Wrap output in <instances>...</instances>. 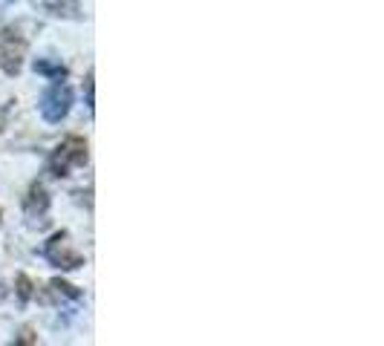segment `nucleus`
Returning a JSON list of instances; mask_svg holds the SVG:
<instances>
[{"label":"nucleus","mask_w":384,"mask_h":346,"mask_svg":"<svg viewBox=\"0 0 384 346\" xmlns=\"http://www.w3.org/2000/svg\"><path fill=\"white\" fill-rule=\"evenodd\" d=\"M87 162V142L81 136H70L55 147V153L49 159V168L55 171V176H67L73 168H81Z\"/></svg>","instance_id":"1"},{"label":"nucleus","mask_w":384,"mask_h":346,"mask_svg":"<svg viewBox=\"0 0 384 346\" xmlns=\"http://www.w3.org/2000/svg\"><path fill=\"white\" fill-rule=\"evenodd\" d=\"M40 116H44L49 124H58L61 119H67L73 107V87L64 84V81H55V84L40 95Z\"/></svg>","instance_id":"2"},{"label":"nucleus","mask_w":384,"mask_h":346,"mask_svg":"<svg viewBox=\"0 0 384 346\" xmlns=\"http://www.w3.org/2000/svg\"><path fill=\"white\" fill-rule=\"evenodd\" d=\"M23 38H18V32L12 29H0V69L6 75H18L21 64H23Z\"/></svg>","instance_id":"3"},{"label":"nucleus","mask_w":384,"mask_h":346,"mask_svg":"<svg viewBox=\"0 0 384 346\" xmlns=\"http://www.w3.org/2000/svg\"><path fill=\"white\" fill-rule=\"evenodd\" d=\"M44 254L47 260L52 262V266H58V269H67V271H73V269H81L84 266V257H81L75 248H70V243H67V234H55V237L47 243L44 248Z\"/></svg>","instance_id":"4"},{"label":"nucleus","mask_w":384,"mask_h":346,"mask_svg":"<svg viewBox=\"0 0 384 346\" xmlns=\"http://www.w3.org/2000/svg\"><path fill=\"white\" fill-rule=\"evenodd\" d=\"M47 211H49V197H47V190L40 188V185H32L29 197H26V217H29L32 223L44 225V223H47Z\"/></svg>","instance_id":"5"},{"label":"nucleus","mask_w":384,"mask_h":346,"mask_svg":"<svg viewBox=\"0 0 384 346\" xmlns=\"http://www.w3.org/2000/svg\"><path fill=\"white\" fill-rule=\"evenodd\" d=\"M35 69L38 73H44V75H52V78H61L67 69L64 66H58V64H47V61H35Z\"/></svg>","instance_id":"6"},{"label":"nucleus","mask_w":384,"mask_h":346,"mask_svg":"<svg viewBox=\"0 0 384 346\" xmlns=\"http://www.w3.org/2000/svg\"><path fill=\"white\" fill-rule=\"evenodd\" d=\"M49 286H52V292L67 295V297H73V300H78V297H81V292H75V288H73L70 283H64V280H52Z\"/></svg>","instance_id":"7"},{"label":"nucleus","mask_w":384,"mask_h":346,"mask_svg":"<svg viewBox=\"0 0 384 346\" xmlns=\"http://www.w3.org/2000/svg\"><path fill=\"white\" fill-rule=\"evenodd\" d=\"M18 295H21V300H29L32 297V280L26 274L18 277Z\"/></svg>","instance_id":"8"},{"label":"nucleus","mask_w":384,"mask_h":346,"mask_svg":"<svg viewBox=\"0 0 384 346\" xmlns=\"http://www.w3.org/2000/svg\"><path fill=\"white\" fill-rule=\"evenodd\" d=\"M87 107H90V110L95 107V104H93V75L87 78Z\"/></svg>","instance_id":"9"},{"label":"nucleus","mask_w":384,"mask_h":346,"mask_svg":"<svg viewBox=\"0 0 384 346\" xmlns=\"http://www.w3.org/2000/svg\"><path fill=\"white\" fill-rule=\"evenodd\" d=\"M21 341H23V343H32V341H35V338H32V332H29V329H26V332H23V338H21Z\"/></svg>","instance_id":"10"}]
</instances>
